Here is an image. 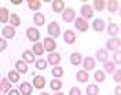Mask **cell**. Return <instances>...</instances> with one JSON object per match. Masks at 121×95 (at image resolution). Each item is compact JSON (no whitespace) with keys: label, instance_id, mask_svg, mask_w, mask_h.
<instances>
[{"label":"cell","instance_id":"1","mask_svg":"<svg viewBox=\"0 0 121 95\" xmlns=\"http://www.w3.org/2000/svg\"><path fill=\"white\" fill-rule=\"evenodd\" d=\"M120 47H121V40L120 37H112L106 41V50L107 51H120Z\"/></svg>","mask_w":121,"mask_h":95},{"label":"cell","instance_id":"2","mask_svg":"<svg viewBox=\"0 0 121 95\" xmlns=\"http://www.w3.org/2000/svg\"><path fill=\"white\" fill-rule=\"evenodd\" d=\"M47 32L50 33V36H48V37H51V39H54V40H55V37H58L60 35V26H59V23H58L56 21L50 22V25H48V28H47Z\"/></svg>","mask_w":121,"mask_h":95},{"label":"cell","instance_id":"3","mask_svg":"<svg viewBox=\"0 0 121 95\" xmlns=\"http://www.w3.org/2000/svg\"><path fill=\"white\" fill-rule=\"evenodd\" d=\"M62 19L66 22V23H70V22H73L76 19V11L74 8L69 7V8H65L63 11H62Z\"/></svg>","mask_w":121,"mask_h":95},{"label":"cell","instance_id":"4","mask_svg":"<svg viewBox=\"0 0 121 95\" xmlns=\"http://www.w3.org/2000/svg\"><path fill=\"white\" fill-rule=\"evenodd\" d=\"M43 47H44V51H47L48 54L50 52H55L56 50V41L51 39V37H45L43 40Z\"/></svg>","mask_w":121,"mask_h":95},{"label":"cell","instance_id":"5","mask_svg":"<svg viewBox=\"0 0 121 95\" xmlns=\"http://www.w3.org/2000/svg\"><path fill=\"white\" fill-rule=\"evenodd\" d=\"M26 37H28V40L30 41H33V43H37L39 39H40V30L37 28H28L26 29Z\"/></svg>","mask_w":121,"mask_h":95},{"label":"cell","instance_id":"6","mask_svg":"<svg viewBox=\"0 0 121 95\" xmlns=\"http://www.w3.org/2000/svg\"><path fill=\"white\" fill-rule=\"evenodd\" d=\"M74 26H76V29L80 30V32H87V30L90 29V23H88V21H85V19L81 18V17H78V18L74 19Z\"/></svg>","mask_w":121,"mask_h":95},{"label":"cell","instance_id":"7","mask_svg":"<svg viewBox=\"0 0 121 95\" xmlns=\"http://www.w3.org/2000/svg\"><path fill=\"white\" fill-rule=\"evenodd\" d=\"M92 17H94L92 6H91V4H83V6H81V18H84V19L87 21V19H91Z\"/></svg>","mask_w":121,"mask_h":95},{"label":"cell","instance_id":"8","mask_svg":"<svg viewBox=\"0 0 121 95\" xmlns=\"http://www.w3.org/2000/svg\"><path fill=\"white\" fill-rule=\"evenodd\" d=\"M60 59H62L60 54H58V52H50L48 57H47V63H50V65H52V66H58Z\"/></svg>","mask_w":121,"mask_h":95},{"label":"cell","instance_id":"9","mask_svg":"<svg viewBox=\"0 0 121 95\" xmlns=\"http://www.w3.org/2000/svg\"><path fill=\"white\" fill-rule=\"evenodd\" d=\"M96 66V61L92 58V57H85L83 59V68L85 72H88V70H94V68Z\"/></svg>","mask_w":121,"mask_h":95},{"label":"cell","instance_id":"10","mask_svg":"<svg viewBox=\"0 0 121 95\" xmlns=\"http://www.w3.org/2000/svg\"><path fill=\"white\" fill-rule=\"evenodd\" d=\"M33 86L30 84V83H28V81H25V83H22L21 86H19V94L22 95H32V92H33Z\"/></svg>","mask_w":121,"mask_h":95},{"label":"cell","instance_id":"11","mask_svg":"<svg viewBox=\"0 0 121 95\" xmlns=\"http://www.w3.org/2000/svg\"><path fill=\"white\" fill-rule=\"evenodd\" d=\"M106 28V22L102 19V18H96V19H94L92 22V29L95 30V32H103Z\"/></svg>","mask_w":121,"mask_h":95},{"label":"cell","instance_id":"12","mask_svg":"<svg viewBox=\"0 0 121 95\" xmlns=\"http://www.w3.org/2000/svg\"><path fill=\"white\" fill-rule=\"evenodd\" d=\"M32 86H33V88L43 90V88L45 87V77H44V76H35Z\"/></svg>","mask_w":121,"mask_h":95},{"label":"cell","instance_id":"13","mask_svg":"<svg viewBox=\"0 0 121 95\" xmlns=\"http://www.w3.org/2000/svg\"><path fill=\"white\" fill-rule=\"evenodd\" d=\"M63 41L66 44H74L76 41V33L73 32V30H65V33H63Z\"/></svg>","mask_w":121,"mask_h":95},{"label":"cell","instance_id":"14","mask_svg":"<svg viewBox=\"0 0 121 95\" xmlns=\"http://www.w3.org/2000/svg\"><path fill=\"white\" fill-rule=\"evenodd\" d=\"M22 61L25 62V63H33L35 61H36V57H35V54L30 51V50H25V51L22 52Z\"/></svg>","mask_w":121,"mask_h":95},{"label":"cell","instance_id":"15","mask_svg":"<svg viewBox=\"0 0 121 95\" xmlns=\"http://www.w3.org/2000/svg\"><path fill=\"white\" fill-rule=\"evenodd\" d=\"M11 90V83L8 81L7 77H3V79H0V92L1 94H4V92H7Z\"/></svg>","mask_w":121,"mask_h":95},{"label":"cell","instance_id":"16","mask_svg":"<svg viewBox=\"0 0 121 95\" xmlns=\"http://www.w3.org/2000/svg\"><path fill=\"white\" fill-rule=\"evenodd\" d=\"M15 70L18 72V73H28V70H29V66H28V63H25L22 59L21 61H17L15 62Z\"/></svg>","mask_w":121,"mask_h":95},{"label":"cell","instance_id":"17","mask_svg":"<svg viewBox=\"0 0 121 95\" xmlns=\"http://www.w3.org/2000/svg\"><path fill=\"white\" fill-rule=\"evenodd\" d=\"M95 55H96V59L100 61L102 63H105L106 61H107V58H109V52H107V50H105V48H99L98 51L95 52ZM96 59H95V61H96Z\"/></svg>","mask_w":121,"mask_h":95},{"label":"cell","instance_id":"18","mask_svg":"<svg viewBox=\"0 0 121 95\" xmlns=\"http://www.w3.org/2000/svg\"><path fill=\"white\" fill-rule=\"evenodd\" d=\"M1 35H3V37H4L6 40H7V39H14L15 29L13 28V26H4L3 30H1Z\"/></svg>","mask_w":121,"mask_h":95},{"label":"cell","instance_id":"19","mask_svg":"<svg viewBox=\"0 0 121 95\" xmlns=\"http://www.w3.org/2000/svg\"><path fill=\"white\" fill-rule=\"evenodd\" d=\"M51 7H52L54 13H58V14H59L60 11L65 10V1H63V0H54L52 4H51Z\"/></svg>","mask_w":121,"mask_h":95},{"label":"cell","instance_id":"20","mask_svg":"<svg viewBox=\"0 0 121 95\" xmlns=\"http://www.w3.org/2000/svg\"><path fill=\"white\" fill-rule=\"evenodd\" d=\"M76 79H77L78 83H88L90 74H88V72H85V70H78L76 73Z\"/></svg>","mask_w":121,"mask_h":95},{"label":"cell","instance_id":"21","mask_svg":"<svg viewBox=\"0 0 121 95\" xmlns=\"http://www.w3.org/2000/svg\"><path fill=\"white\" fill-rule=\"evenodd\" d=\"M106 7H107V10L110 11V13H117L118 11V8H120V3L117 1V0H109L107 3H106Z\"/></svg>","mask_w":121,"mask_h":95},{"label":"cell","instance_id":"22","mask_svg":"<svg viewBox=\"0 0 121 95\" xmlns=\"http://www.w3.org/2000/svg\"><path fill=\"white\" fill-rule=\"evenodd\" d=\"M81 62H83V55H81L80 52H73V54L70 55V63H72V65L78 66Z\"/></svg>","mask_w":121,"mask_h":95},{"label":"cell","instance_id":"23","mask_svg":"<svg viewBox=\"0 0 121 95\" xmlns=\"http://www.w3.org/2000/svg\"><path fill=\"white\" fill-rule=\"evenodd\" d=\"M8 22L11 23L10 26H13V28H17V26H19L21 25V18H19V15L18 14H10V18H8Z\"/></svg>","mask_w":121,"mask_h":95},{"label":"cell","instance_id":"24","mask_svg":"<svg viewBox=\"0 0 121 95\" xmlns=\"http://www.w3.org/2000/svg\"><path fill=\"white\" fill-rule=\"evenodd\" d=\"M33 22H35V25H37V26H43L44 22H45L44 14H41V13H35V15H33Z\"/></svg>","mask_w":121,"mask_h":95},{"label":"cell","instance_id":"25","mask_svg":"<svg viewBox=\"0 0 121 95\" xmlns=\"http://www.w3.org/2000/svg\"><path fill=\"white\" fill-rule=\"evenodd\" d=\"M10 18V11L6 7H0V22L1 23H7Z\"/></svg>","mask_w":121,"mask_h":95},{"label":"cell","instance_id":"26","mask_svg":"<svg viewBox=\"0 0 121 95\" xmlns=\"http://www.w3.org/2000/svg\"><path fill=\"white\" fill-rule=\"evenodd\" d=\"M107 33H109L110 36L116 37V35H117V33H120V26H118L117 23H114V22L109 23V26H107Z\"/></svg>","mask_w":121,"mask_h":95},{"label":"cell","instance_id":"27","mask_svg":"<svg viewBox=\"0 0 121 95\" xmlns=\"http://www.w3.org/2000/svg\"><path fill=\"white\" fill-rule=\"evenodd\" d=\"M32 52L35 54V57L36 55H43L44 54V47H43V43H35L33 44V48H32Z\"/></svg>","mask_w":121,"mask_h":95},{"label":"cell","instance_id":"28","mask_svg":"<svg viewBox=\"0 0 121 95\" xmlns=\"http://www.w3.org/2000/svg\"><path fill=\"white\" fill-rule=\"evenodd\" d=\"M62 81H60V79H52L51 80V83H50V87H51V90L52 91H55V92H58L60 88H62Z\"/></svg>","mask_w":121,"mask_h":95},{"label":"cell","instance_id":"29","mask_svg":"<svg viewBox=\"0 0 121 95\" xmlns=\"http://www.w3.org/2000/svg\"><path fill=\"white\" fill-rule=\"evenodd\" d=\"M7 79H8L10 83H18L19 79H21V76H19V73H18L17 70H10V72H8Z\"/></svg>","mask_w":121,"mask_h":95},{"label":"cell","instance_id":"30","mask_svg":"<svg viewBox=\"0 0 121 95\" xmlns=\"http://www.w3.org/2000/svg\"><path fill=\"white\" fill-rule=\"evenodd\" d=\"M28 7L30 10H33V11H39L40 7H41V1H39V0H29L28 1Z\"/></svg>","mask_w":121,"mask_h":95},{"label":"cell","instance_id":"31","mask_svg":"<svg viewBox=\"0 0 121 95\" xmlns=\"http://www.w3.org/2000/svg\"><path fill=\"white\" fill-rule=\"evenodd\" d=\"M106 7V3L105 0H95L94 1V7H92V10H96V11H103Z\"/></svg>","mask_w":121,"mask_h":95},{"label":"cell","instance_id":"32","mask_svg":"<svg viewBox=\"0 0 121 95\" xmlns=\"http://www.w3.org/2000/svg\"><path fill=\"white\" fill-rule=\"evenodd\" d=\"M63 68L62 66H54L52 68V76L54 79H59V77H62L63 76Z\"/></svg>","mask_w":121,"mask_h":95},{"label":"cell","instance_id":"33","mask_svg":"<svg viewBox=\"0 0 121 95\" xmlns=\"http://www.w3.org/2000/svg\"><path fill=\"white\" fill-rule=\"evenodd\" d=\"M94 79L95 81H98V83H103L106 80V74L103 70H96L95 73H94Z\"/></svg>","mask_w":121,"mask_h":95},{"label":"cell","instance_id":"34","mask_svg":"<svg viewBox=\"0 0 121 95\" xmlns=\"http://www.w3.org/2000/svg\"><path fill=\"white\" fill-rule=\"evenodd\" d=\"M99 94V87L96 84H90L87 87V95H98Z\"/></svg>","mask_w":121,"mask_h":95},{"label":"cell","instance_id":"35","mask_svg":"<svg viewBox=\"0 0 121 95\" xmlns=\"http://www.w3.org/2000/svg\"><path fill=\"white\" fill-rule=\"evenodd\" d=\"M103 66H105V70L103 72H107V73H114V70H116V63L114 62L106 61L105 63H103Z\"/></svg>","mask_w":121,"mask_h":95},{"label":"cell","instance_id":"36","mask_svg":"<svg viewBox=\"0 0 121 95\" xmlns=\"http://www.w3.org/2000/svg\"><path fill=\"white\" fill-rule=\"evenodd\" d=\"M35 63H36V68L39 70H45L47 69V61H44V59H37V61H35Z\"/></svg>","mask_w":121,"mask_h":95},{"label":"cell","instance_id":"37","mask_svg":"<svg viewBox=\"0 0 121 95\" xmlns=\"http://www.w3.org/2000/svg\"><path fill=\"white\" fill-rule=\"evenodd\" d=\"M7 40L6 39H3V37H0V52H3L6 48H7Z\"/></svg>","mask_w":121,"mask_h":95},{"label":"cell","instance_id":"38","mask_svg":"<svg viewBox=\"0 0 121 95\" xmlns=\"http://www.w3.org/2000/svg\"><path fill=\"white\" fill-rule=\"evenodd\" d=\"M69 95H81V90L78 87H72L69 91Z\"/></svg>","mask_w":121,"mask_h":95},{"label":"cell","instance_id":"39","mask_svg":"<svg viewBox=\"0 0 121 95\" xmlns=\"http://www.w3.org/2000/svg\"><path fill=\"white\" fill-rule=\"evenodd\" d=\"M120 55H121L120 51H116V52H114V55H113L114 63H117V65H120V63H121V57H120Z\"/></svg>","mask_w":121,"mask_h":95},{"label":"cell","instance_id":"40","mask_svg":"<svg viewBox=\"0 0 121 95\" xmlns=\"http://www.w3.org/2000/svg\"><path fill=\"white\" fill-rule=\"evenodd\" d=\"M113 79H114V81H116V83H118V84H120V81H121V70H120V69H117V70H116Z\"/></svg>","mask_w":121,"mask_h":95},{"label":"cell","instance_id":"41","mask_svg":"<svg viewBox=\"0 0 121 95\" xmlns=\"http://www.w3.org/2000/svg\"><path fill=\"white\" fill-rule=\"evenodd\" d=\"M8 95H21V94H19V91H18L17 88H11V90L8 91Z\"/></svg>","mask_w":121,"mask_h":95},{"label":"cell","instance_id":"42","mask_svg":"<svg viewBox=\"0 0 121 95\" xmlns=\"http://www.w3.org/2000/svg\"><path fill=\"white\" fill-rule=\"evenodd\" d=\"M116 95H121V87H120V86H117V87H116Z\"/></svg>","mask_w":121,"mask_h":95},{"label":"cell","instance_id":"43","mask_svg":"<svg viewBox=\"0 0 121 95\" xmlns=\"http://www.w3.org/2000/svg\"><path fill=\"white\" fill-rule=\"evenodd\" d=\"M54 95H65V94H63V92H59V91H58V92H55Z\"/></svg>","mask_w":121,"mask_h":95},{"label":"cell","instance_id":"44","mask_svg":"<svg viewBox=\"0 0 121 95\" xmlns=\"http://www.w3.org/2000/svg\"><path fill=\"white\" fill-rule=\"evenodd\" d=\"M40 95H50V94H48V92H41Z\"/></svg>","mask_w":121,"mask_h":95},{"label":"cell","instance_id":"45","mask_svg":"<svg viewBox=\"0 0 121 95\" xmlns=\"http://www.w3.org/2000/svg\"><path fill=\"white\" fill-rule=\"evenodd\" d=\"M0 95H4V94H1V92H0Z\"/></svg>","mask_w":121,"mask_h":95},{"label":"cell","instance_id":"46","mask_svg":"<svg viewBox=\"0 0 121 95\" xmlns=\"http://www.w3.org/2000/svg\"><path fill=\"white\" fill-rule=\"evenodd\" d=\"M0 79H1V76H0Z\"/></svg>","mask_w":121,"mask_h":95}]
</instances>
